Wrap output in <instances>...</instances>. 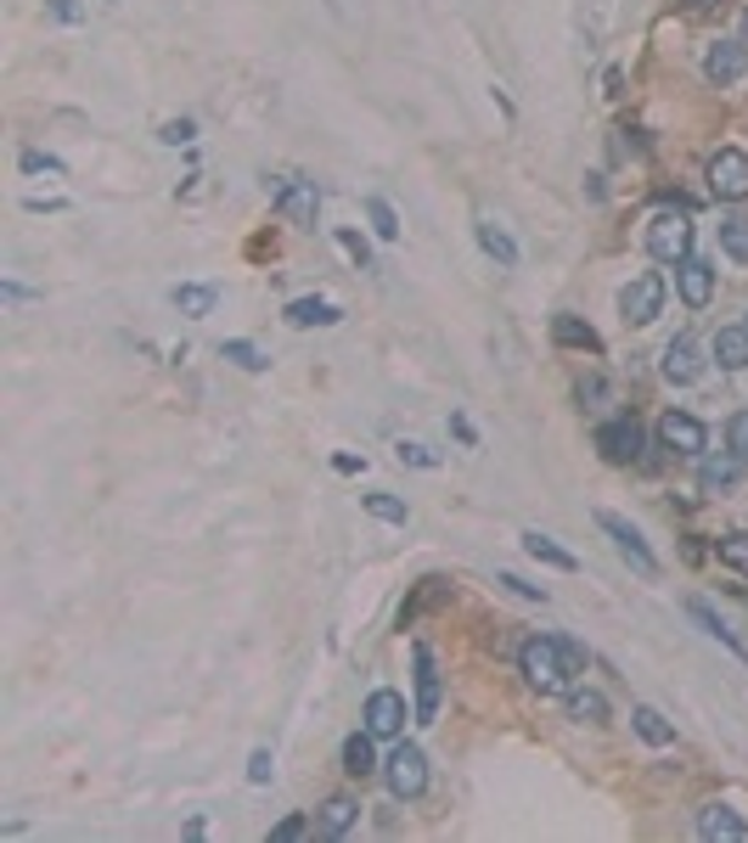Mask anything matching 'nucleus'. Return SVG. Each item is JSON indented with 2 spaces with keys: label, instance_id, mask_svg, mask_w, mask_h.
Instances as JSON below:
<instances>
[{
  "label": "nucleus",
  "instance_id": "nucleus-3",
  "mask_svg": "<svg viewBox=\"0 0 748 843\" xmlns=\"http://www.w3.org/2000/svg\"><path fill=\"white\" fill-rule=\"evenodd\" d=\"M383 782H388V793L405 804V799H423L428 793V753L417 748V742H400L388 759H383Z\"/></svg>",
  "mask_w": 748,
  "mask_h": 843
},
{
  "label": "nucleus",
  "instance_id": "nucleus-42",
  "mask_svg": "<svg viewBox=\"0 0 748 843\" xmlns=\"http://www.w3.org/2000/svg\"><path fill=\"white\" fill-rule=\"evenodd\" d=\"M332 467H338V473H366V456H350V450H344V456H332Z\"/></svg>",
  "mask_w": 748,
  "mask_h": 843
},
{
  "label": "nucleus",
  "instance_id": "nucleus-43",
  "mask_svg": "<svg viewBox=\"0 0 748 843\" xmlns=\"http://www.w3.org/2000/svg\"><path fill=\"white\" fill-rule=\"evenodd\" d=\"M451 428H456V439H462V445H478V434H473V422H467V416H451Z\"/></svg>",
  "mask_w": 748,
  "mask_h": 843
},
{
  "label": "nucleus",
  "instance_id": "nucleus-17",
  "mask_svg": "<svg viewBox=\"0 0 748 843\" xmlns=\"http://www.w3.org/2000/svg\"><path fill=\"white\" fill-rule=\"evenodd\" d=\"M687 619H693V624H698V630H704L709 641H720V647H726L731 658H748V647H742V641H737V636L726 630V619H720V613H715V608H709L704 597H693V602H687Z\"/></svg>",
  "mask_w": 748,
  "mask_h": 843
},
{
  "label": "nucleus",
  "instance_id": "nucleus-39",
  "mask_svg": "<svg viewBox=\"0 0 748 843\" xmlns=\"http://www.w3.org/2000/svg\"><path fill=\"white\" fill-rule=\"evenodd\" d=\"M304 832H310V821H304V815H287V821H276V826H271V837H276V843H293V837H304Z\"/></svg>",
  "mask_w": 748,
  "mask_h": 843
},
{
  "label": "nucleus",
  "instance_id": "nucleus-34",
  "mask_svg": "<svg viewBox=\"0 0 748 843\" xmlns=\"http://www.w3.org/2000/svg\"><path fill=\"white\" fill-rule=\"evenodd\" d=\"M338 247H344V253H350V260H355V265H361V271H372V265H377V260H372V242H366V236H361V231H350V225H344V231H338Z\"/></svg>",
  "mask_w": 748,
  "mask_h": 843
},
{
  "label": "nucleus",
  "instance_id": "nucleus-16",
  "mask_svg": "<svg viewBox=\"0 0 748 843\" xmlns=\"http://www.w3.org/2000/svg\"><path fill=\"white\" fill-rule=\"evenodd\" d=\"M698 837H709V843H720V837H726V843H742V837H748V821H742L731 804H704V810H698Z\"/></svg>",
  "mask_w": 748,
  "mask_h": 843
},
{
  "label": "nucleus",
  "instance_id": "nucleus-47",
  "mask_svg": "<svg viewBox=\"0 0 748 843\" xmlns=\"http://www.w3.org/2000/svg\"><path fill=\"white\" fill-rule=\"evenodd\" d=\"M742 23H748V18H742Z\"/></svg>",
  "mask_w": 748,
  "mask_h": 843
},
{
  "label": "nucleus",
  "instance_id": "nucleus-2",
  "mask_svg": "<svg viewBox=\"0 0 748 843\" xmlns=\"http://www.w3.org/2000/svg\"><path fill=\"white\" fill-rule=\"evenodd\" d=\"M647 253L658 265H681L693 253V214L687 209H658L647 220Z\"/></svg>",
  "mask_w": 748,
  "mask_h": 843
},
{
  "label": "nucleus",
  "instance_id": "nucleus-30",
  "mask_svg": "<svg viewBox=\"0 0 748 843\" xmlns=\"http://www.w3.org/2000/svg\"><path fill=\"white\" fill-rule=\"evenodd\" d=\"M720 247H726V260L748 265V214H731V220H720Z\"/></svg>",
  "mask_w": 748,
  "mask_h": 843
},
{
  "label": "nucleus",
  "instance_id": "nucleus-37",
  "mask_svg": "<svg viewBox=\"0 0 748 843\" xmlns=\"http://www.w3.org/2000/svg\"><path fill=\"white\" fill-rule=\"evenodd\" d=\"M192 135H198V124H192V119H170V124L158 130V141H170V146H186Z\"/></svg>",
  "mask_w": 748,
  "mask_h": 843
},
{
  "label": "nucleus",
  "instance_id": "nucleus-25",
  "mask_svg": "<svg viewBox=\"0 0 748 843\" xmlns=\"http://www.w3.org/2000/svg\"><path fill=\"white\" fill-rule=\"evenodd\" d=\"M630 725H636V737H641L647 748H670V742H676V725L664 720L658 709H647V703H636V709H630Z\"/></svg>",
  "mask_w": 748,
  "mask_h": 843
},
{
  "label": "nucleus",
  "instance_id": "nucleus-41",
  "mask_svg": "<svg viewBox=\"0 0 748 843\" xmlns=\"http://www.w3.org/2000/svg\"><path fill=\"white\" fill-rule=\"evenodd\" d=\"M46 7H51V18H62V23H79V18H85V12L73 7V0H46Z\"/></svg>",
  "mask_w": 748,
  "mask_h": 843
},
{
  "label": "nucleus",
  "instance_id": "nucleus-4",
  "mask_svg": "<svg viewBox=\"0 0 748 843\" xmlns=\"http://www.w3.org/2000/svg\"><path fill=\"white\" fill-rule=\"evenodd\" d=\"M664 276L658 271H641L636 282H625L619 287V315H625V326H653L658 315H664Z\"/></svg>",
  "mask_w": 748,
  "mask_h": 843
},
{
  "label": "nucleus",
  "instance_id": "nucleus-1",
  "mask_svg": "<svg viewBox=\"0 0 748 843\" xmlns=\"http://www.w3.org/2000/svg\"><path fill=\"white\" fill-rule=\"evenodd\" d=\"M518 669H524V681H529L540 698H557V692H568V681H574L557 636H529V641L518 647Z\"/></svg>",
  "mask_w": 748,
  "mask_h": 843
},
{
  "label": "nucleus",
  "instance_id": "nucleus-11",
  "mask_svg": "<svg viewBox=\"0 0 748 843\" xmlns=\"http://www.w3.org/2000/svg\"><path fill=\"white\" fill-rule=\"evenodd\" d=\"M271 197H276L282 220H293V225H315V220H321V192H315V181H276Z\"/></svg>",
  "mask_w": 748,
  "mask_h": 843
},
{
  "label": "nucleus",
  "instance_id": "nucleus-24",
  "mask_svg": "<svg viewBox=\"0 0 748 843\" xmlns=\"http://www.w3.org/2000/svg\"><path fill=\"white\" fill-rule=\"evenodd\" d=\"M372 742H377L372 731H355V737H344V771H350L355 782H366L372 771H383V765H377V748H372Z\"/></svg>",
  "mask_w": 748,
  "mask_h": 843
},
{
  "label": "nucleus",
  "instance_id": "nucleus-35",
  "mask_svg": "<svg viewBox=\"0 0 748 843\" xmlns=\"http://www.w3.org/2000/svg\"><path fill=\"white\" fill-rule=\"evenodd\" d=\"M495 585H507L513 597H524V602H546V590H540V585H529V579H518V573H495Z\"/></svg>",
  "mask_w": 748,
  "mask_h": 843
},
{
  "label": "nucleus",
  "instance_id": "nucleus-5",
  "mask_svg": "<svg viewBox=\"0 0 748 843\" xmlns=\"http://www.w3.org/2000/svg\"><path fill=\"white\" fill-rule=\"evenodd\" d=\"M597 529L619 546V557H625L641 579H658V557H653V546L641 540V529H636V524H625L619 512H597Z\"/></svg>",
  "mask_w": 748,
  "mask_h": 843
},
{
  "label": "nucleus",
  "instance_id": "nucleus-6",
  "mask_svg": "<svg viewBox=\"0 0 748 843\" xmlns=\"http://www.w3.org/2000/svg\"><path fill=\"white\" fill-rule=\"evenodd\" d=\"M658 445L676 450V456H704L709 450V428L693 410H664L658 416Z\"/></svg>",
  "mask_w": 748,
  "mask_h": 843
},
{
  "label": "nucleus",
  "instance_id": "nucleus-20",
  "mask_svg": "<svg viewBox=\"0 0 748 843\" xmlns=\"http://www.w3.org/2000/svg\"><path fill=\"white\" fill-rule=\"evenodd\" d=\"M355 821H361V804H355L350 793H332V799L321 804V815H315V826H321L326 837H344V832H355Z\"/></svg>",
  "mask_w": 748,
  "mask_h": 843
},
{
  "label": "nucleus",
  "instance_id": "nucleus-33",
  "mask_svg": "<svg viewBox=\"0 0 748 843\" xmlns=\"http://www.w3.org/2000/svg\"><path fill=\"white\" fill-rule=\"evenodd\" d=\"M726 450H731L737 461H748V410H731V416H726Z\"/></svg>",
  "mask_w": 748,
  "mask_h": 843
},
{
  "label": "nucleus",
  "instance_id": "nucleus-23",
  "mask_svg": "<svg viewBox=\"0 0 748 843\" xmlns=\"http://www.w3.org/2000/svg\"><path fill=\"white\" fill-rule=\"evenodd\" d=\"M282 315H287V326H338L344 321V309L332 298H293Z\"/></svg>",
  "mask_w": 748,
  "mask_h": 843
},
{
  "label": "nucleus",
  "instance_id": "nucleus-38",
  "mask_svg": "<svg viewBox=\"0 0 748 843\" xmlns=\"http://www.w3.org/2000/svg\"><path fill=\"white\" fill-rule=\"evenodd\" d=\"M400 461H411V467H439V456H434L428 445H417V439H405V445H400Z\"/></svg>",
  "mask_w": 748,
  "mask_h": 843
},
{
  "label": "nucleus",
  "instance_id": "nucleus-29",
  "mask_svg": "<svg viewBox=\"0 0 748 843\" xmlns=\"http://www.w3.org/2000/svg\"><path fill=\"white\" fill-rule=\"evenodd\" d=\"M220 355H225L231 366H242V372H265V366H271V355H265L260 344H247V337H225Z\"/></svg>",
  "mask_w": 748,
  "mask_h": 843
},
{
  "label": "nucleus",
  "instance_id": "nucleus-32",
  "mask_svg": "<svg viewBox=\"0 0 748 843\" xmlns=\"http://www.w3.org/2000/svg\"><path fill=\"white\" fill-rule=\"evenodd\" d=\"M366 220H372V231H377L383 242H394V236H400V214H394L383 197H366Z\"/></svg>",
  "mask_w": 748,
  "mask_h": 843
},
{
  "label": "nucleus",
  "instance_id": "nucleus-10",
  "mask_svg": "<svg viewBox=\"0 0 748 843\" xmlns=\"http://www.w3.org/2000/svg\"><path fill=\"white\" fill-rule=\"evenodd\" d=\"M361 720H366V731H372V737H405V720H411V709H405V698H400V692L377 687V692L366 698Z\"/></svg>",
  "mask_w": 748,
  "mask_h": 843
},
{
  "label": "nucleus",
  "instance_id": "nucleus-8",
  "mask_svg": "<svg viewBox=\"0 0 748 843\" xmlns=\"http://www.w3.org/2000/svg\"><path fill=\"white\" fill-rule=\"evenodd\" d=\"M597 450H603V461H614V467L636 461V456H641V422H636V416H608L603 428H597Z\"/></svg>",
  "mask_w": 748,
  "mask_h": 843
},
{
  "label": "nucleus",
  "instance_id": "nucleus-40",
  "mask_svg": "<svg viewBox=\"0 0 748 843\" xmlns=\"http://www.w3.org/2000/svg\"><path fill=\"white\" fill-rule=\"evenodd\" d=\"M23 169H29V175H40V169H46V175H62V163L46 158V152H23Z\"/></svg>",
  "mask_w": 748,
  "mask_h": 843
},
{
  "label": "nucleus",
  "instance_id": "nucleus-22",
  "mask_svg": "<svg viewBox=\"0 0 748 843\" xmlns=\"http://www.w3.org/2000/svg\"><path fill=\"white\" fill-rule=\"evenodd\" d=\"M715 366L720 372H748V326H720L715 332Z\"/></svg>",
  "mask_w": 748,
  "mask_h": 843
},
{
  "label": "nucleus",
  "instance_id": "nucleus-45",
  "mask_svg": "<svg viewBox=\"0 0 748 843\" xmlns=\"http://www.w3.org/2000/svg\"><path fill=\"white\" fill-rule=\"evenodd\" d=\"M687 7H693V12H709V7H720V0H687Z\"/></svg>",
  "mask_w": 748,
  "mask_h": 843
},
{
  "label": "nucleus",
  "instance_id": "nucleus-31",
  "mask_svg": "<svg viewBox=\"0 0 748 843\" xmlns=\"http://www.w3.org/2000/svg\"><path fill=\"white\" fill-rule=\"evenodd\" d=\"M715 557H720L726 568H737V573H748V535H742V529H731V535H720V540H715Z\"/></svg>",
  "mask_w": 748,
  "mask_h": 843
},
{
  "label": "nucleus",
  "instance_id": "nucleus-27",
  "mask_svg": "<svg viewBox=\"0 0 748 843\" xmlns=\"http://www.w3.org/2000/svg\"><path fill=\"white\" fill-rule=\"evenodd\" d=\"M361 506L377 518V524H394V529H405L411 524V506L400 500V495H388V489H372V495H361Z\"/></svg>",
  "mask_w": 748,
  "mask_h": 843
},
{
  "label": "nucleus",
  "instance_id": "nucleus-13",
  "mask_svg": "<svg viewBox=\"0 0 748 843\" xmlns=\"http://www.w3.org/2000/svg\"><path fill=\"white\" fill-rule=\"evenodd\" d=\"M676 287H681V304H687V309H704V304L715 298V265L687 253V260L676 265Z\"/></svg>",
  "mask_w": 748,
  "mask_h": 843
},
{
  "label": "nucleus",
  "instance_id": "nucleus-15",
  "mask_svg": "<svg viewBox=\"0 0 748 843\" xmlns=\"http://www.w3.org/2000/svg\"><path fill=\"white\" fill-rule=\"evenodd\" d=\"M742 467H748V461H737L731 450H726V456H709V450H704V461H698V489H704V495H726V489L742 484Z\"/></svg>",
  "mask_w": 748,
  "mask_h": 843
},
{
  "label": "nucleus",
  "instance_id": "nucleus-9",
  "mask_svg": "<svg viewBox=\"0 0 748 843\" xmlns=\"http://www.w3.org/2000/svg\"><path fill=\"white\" fill-rule=\"evenodd\" d=\"M411 663H417V725H434L439 720V698H445V687H439V663H434V647H411Z\"/></svg>",
  "mask_w": 748,
  "mask_h": 843
},
{
  "label": "nucleus",
  "instance_id": "nucleus-26",
  "mask_svg": "<svg viewBox=\"0 0 748 843\" xmlns=\"http://www.w3.org/2000/svg\"><path fill=\"white\" fill-rule=\"evenodd\" d=\"M568 720H579V725H603V720H608V698H603L597 687H574V692H568Z\"/></svg>",
  "mask_w": 748,
  "mask_h": 843
},
{
  "label": "nucleus",
  "instance_id": "nucleus-28",
  "mask_svg": "<svg viewBox=\"0 0 748 843\" xmlns=\"http://www.w3.org/2000/svg\"><path fill=\"white\" fill-rule=\"evenodd\" d=\"M214 304H220V293H214V287H203V282H181V287H175V309H181V315H192V321L214 315Z\"/></svg>",
  "mask_w": 748,
  "mask_h": 843
},
{
  "label": "nucleus",
  "instance_id": "nucleus-46",
  "mask_svg": "<svg viewBox=\"0 0 748 843\" xmlns=\"http://www.w3.org/2000/svg\"><path fill=\"white\" fill-rule=\"evenodd\" d=\"M742 326H748V321H742Z\"/></svg>",
  "mask_w": 748,
  "mask_h": 843
},
{
  "label": "nucleus",
  "instance_id": "nucleus-18",
  "mask_svg": "<svg viewBox=\"0 0 748 843\" xmlns=\"http://www.w3.org/2000/svg\"><path fill=\"white\" fill-rule=\"evenodd\" d=\"M552 337H557V344L563 349H586V355H597L603 349V337H597V326L592 321H579V315H552Z\"/></svg>",
  "mask_w": 748,
  "mask_h": 843
},
{
  "label": "nucleus",
  "instance_id": "nucleus-44",
  "mask_svg": "<svg viewBox=\"0 0 748 843\" xmlns=\"http://www.w3.org/2000/svg\"><path fill=\"white\" fill-rule=\"evenodd\" d=\"M579 399H608V383L592 377V383H579Z\"/></svg>",
  "mask_w": 748,
  "mask_h": 843
},
{
  "label": "nucleus",
  "instance_id": "nucleus-36",
  "mask_svg": "<svg viewBox=\"0 0 748 843\" xmlns=\"http://www.w3.org/2000/svg\"><path fill=\"white\" fill-rule=\"evenodd\" d=\"M271 771H276V765H271V748H254V759H247V782L265 788V782H271Z\"/></svg>",
  "mask_w": 748,
  "mask_h": 843
},
{
  "label": "nucleus",
  "instance_id": "nucleus-12",
  "mask_svg": "<svg viewBox=\"0 0 748 843\" xmlns=\"http://www.w3.org/2000/svg\"><path fill=\"white\" fill-rule=\"evenodd\" d=\"M742 73H748V45L742 40H715L704 51V79L720 84V91H726V84H737Z\"/></svg>",
  "mask_w": 748,
  "mask_h": 843
},
{
  "label": "nucleus",
  "instance_id": "nucleus-14",
  "mask_svg": "<svg viewBox=\"0 0 748 843\" xmlns=\"http://www.w3.org/2000/svg\"><path fill=\"white\" fill-rule=\"evenodd\" d=\"M704 377V349L693 344V337L681 332L670 349H664V383H676V388H687V383H698Z\"/></svg>",
  "mask_w": 748,
  "mask_h": 843
},
{
  "label": "nucleus",
  "instance_id": "nucleus-19",
  "mask_svg": "<svg viewBox=\"0 0 748 843\" xmlns=\"http://www.w3.org/2000/svg\"><path fill=\"white\" fill-rule=\"evenodd\" d=\"M518 540H524V551H529L535 562H546V568H557V573H574V568H579V557H574L568 546H557L552 535H540V529H524Z\"/></svg>",
  "mask_w": 748,
  "mask_h": 843
},
{
  "label": "nucleus",
  "instance_id": "nucleus-21",
  "mask_svg": "<svg viewBox=\"0 0 748 843\" xmlns=\"http://www.w3.org/2000/svg\"><path fill=\"white\" fill-rule=\"evenodd\" d=\"M473 231H478V247H484V253H489V260L502 265V271H513V265H518V242H513L502 225H495L489 214H478V225H473Z\"/></svg>",
  "mask_w": 748,
  "mask_h": 843
},
{
  "label": "nucleus",
  "instance_id": "nucleus-7",
  "mask_svg": "<svg viewBox=\"0 0 748 843\" xmlns=\"http://www.w3.org/2000/svg\"><path fill=\"white\" fill-rule=\"evenodd\" d=\"M709 192H715L720 203H742V197H748V152L720 146V152L709 158Z\"/></svg>",
  "mask_w": 748,
  "mask_h": 843
}]
</instances>
